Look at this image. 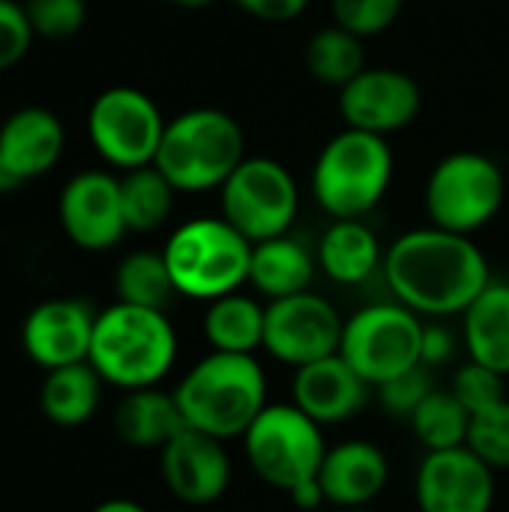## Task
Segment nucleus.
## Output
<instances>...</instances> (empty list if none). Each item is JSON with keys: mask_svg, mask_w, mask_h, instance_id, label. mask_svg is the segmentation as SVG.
Wrapping results in <instances>:
<instances>
[{"mask_svg": "<svg viewBox=\"0 0 509 512\" xmlns=\"http://www.w3.org/2000/svg\"><path fill=\"white\" fill-rule=\"evenodd\" d=\"M30 27L42 39H69L87 21L84 0H24Z\"/></svg>", "mask_w": 509, "mask_h": 512, "instance_id": "f704fd0d", "label": "nucleus"}, {"mask_svg": "<svg viewBox=\"0 0 509 512\" xmlns=\"http://www.w3.org/2000/svg\"><path fill=\"white\" fill-rule=\"evenodd\" d=\"M264 309L240 291L219 297L204 312V339L222 354H255L264 345Z\"/></svg>", "mask_w": 509, "mask_h": 512, "instance_id": "a878e982", "label": "nucleus"}, {"mask_svg": "<svg viewBox=\"0 0 509 512\" xmlns=\"http://www.w3.org/2000/svg\"><path fill=\"white\" fill-rule=\"evenodd\" d=\"M36 39L30 18L24 12V3L0 0V72L18 66L24 54L30 51V42Z\"/></svg>", "mask_w": 509, "mask_h": 512, "instance_id": "c9c22d12", "label": "nucleus"}, {"mask_svg": "<svg viewBox=\"0 0 509 512\" xmlns=\"http://www.w3.org/2000/svg\"><path fill=\"white\" fill-rule=\"evenodd\" d=\"M492 471H509V399L471 417L468 444Z\"/></svg>", "mask_w": 509, "mask_h": 512, "instance_id": "7c9ffc66", "label": "nucleus"}, {"mask_svg": "<svg viewBox=\"0 0 509 512\" xmlns=\"http://www.w3.org/2000/svg\"><path fill=\"white\" fill-rule=\"evenodd\" d=\"M249 468L267 486L285 492L300 510L324 504L318 471L327 456L321 426L297 405H267L243 435Z\"/></svg>", "mask_w": 509, "mask_h": 512, "instance_id": "20e7f679", "label": "nucleus"}, {"mask_svg": "<svg viewBox=\"0 0 509 512\" xmlns=\"http://www.w3.org/2000/svg\"><path fill=\"white\" fill-rule=\"evenodd\" d=\"M504 198L507 177L501 165L477 150H456L444 156L432 168L423 192L429 222L465 237L486 228L501 213Z\"/></svg>", "mask_w": 509, "mask_h": 512, "instance_id": "6e6552de", "label": "nucleus"}, {"mask_svg": "<svg viewBox=\"0 0 509 512\" xmlns=\"http://www.w3.org/2000/svg\"><path fill=\"white\" fill-rule=\"evenodd\" d=\"M342 512H372L369 507H354V510H342Z\"/></svg>", "mask_w": 509, "mask_h": 512, "instance_id": "a19ab883", "label": "nucleus"}, {"mask_svg": "<svg viewBox=\"0 0 509 512\" xmlns=\"http://www.w3.org/2000/svg\"><path fill=\"white\" fill-rule=\"evenodd\" d=\"M222 219L249 243L291 234L300 210L294 174L270 156H246L219 189Z\"/></svg>", "mask_w": 509, "mask_h": 512, "instance_id": "9d476101", "label": "nucleus"}, {"mask_svg": "<svg viewBox=\"0 0 509 512\" xmlns=\"http://www.w3.org/2000/svg\"><path fill=\"white\" fill-rule=\"evenodd\" d=\"M186 429L216 441L243 438L267 408V378L255 354L210 351L171 390Z\"/></svg>", "mask_w": 509, "mask_h": 512, "instance_id": "f03ea898", "label": "nucleus"}, {"mask_svg": "<svg viewBox=\"0 0 509 512\" xmlns=\"http://www.w3.org/2000/svg\"><path fill=\"white\" fill-rule=\"evenodd\" d=\"M411 429L417 441L426 447V453L456 450L468 444L471 414L453 396V390H432L426 402L417 408V414L411 417Z\"/></svg>", "mask_w": 509, "mask_h": 512, "instance_id": "c756f323", "label": "nucleus"}, {"mask_svg": "<svg viewBox=\"0 0 509 512\" xmlns=\"http://www.w3.org/2000/svg\"><path fill=\"white\" fill-rule=\"evenodd\" d=\"M405 0H330L333 24L357 33L360 39L378 36L396 24Z\"/></svg>", "mask_w": 509, "mask_h": 512, "instance_id": "2f4dec72", "label": "nucleus"}, {"mask_svg": "<svg viewBox=\"0 0 509 512\" xmlns=\"http://www.w3.org/2000/svg\"><path fill=\"white\" fill-rule=\"evenodd\" d=\"M246 159L243 126L222 108H189L165 123L153 165L177 192H210Z\"/></svg>", "mask_w": 509, "mask_h": 512, "instance_id": "39448f33", "label": "nucleus"}, {"mask_svg": "<svg viewBox=\"0 0 509 512\" xmlns=\"http://www.w3.org/2000/svg\"><path fill=\"white\" fill-rule=\"evenodd\" d=\"M315 270H318L315 252L294 234L252 243L249 285L267 300H282L309 291Z\"/></svg>", "mask_w": 509, "mask_h": 512, "instance_id": "412c9836", "label": "nucleus"}, {"mask_svg": "<svg viewBox=\"0 0 509 512\" xmlns=\"http://www.w3.org/2000/svg\"><path fill=\"white\" fill-rule=\"evenodd\" d=\"M387 480L390 459L372 441H345L339 447H330L318 471L324 504H333L339 510L369 507L387 489Z\"/></svg>", "mask_w": 509, "mask_h": 512, "instance_id": "aec40b11", "label": "nucleus"}, {"mask_svg": "<svg viewBox=\"0 0 509 512\" xmlns=\"http://www.w3.org/2000/svg\"><path fill=\"white\" fill-rule=\"evenodd\" d=\"M159 105L138 87H108L87 111V135L93 150L120 171L153 165L165 135Z\"/></svg>", "mask_w": 509, "mask_h": 512, "instance_id": "9b49d317", "label": "nucleus"}, {"mask_svg": "<svg viewBox=\"0 0 509 512\" xmlns=\"http://www.w3.org/2000/svg\"><path fill=\"white\" fill-rule=\"evenodd\" d=\"M57 216L63 234L84 252L114 249L129 234L120 198V177L108 171L75 174L60 192Z\"/></svg>", "mask_w": 509, "mask_h": 512, "instance_id": "4468645a", "label": "nucleus"}, {"mask_svg": "<svg viewBox=\"0 0 509 512\" xmlns=\"http://www.w3.org/2000/svg\"><path fill=\"white\" fill-rule=\"evenodd\" d=\"M507 378L498 375L495 369H486L474 360H468L456 375H453V396L465 405V411L474 417V414H483L501 402H507Z\"/></svg>", "mask_w": 509, "mask_h": 512, "instance_id": "473e14b6", "label": "nucleus"}, {"mask_svg": "<svg viewBox=\"0 0 509 512\" xmlns=\"http://www.w3.org/2000/svg\"><path fill=\"white\" fill-rule=\"evenodd\" d=\"M462 339L468 360L509 375V285L489 282V288L462 312Z\"/></svg>", "mask_w": 509, "mask_h": 512, "instance_id": "b1692460", "label": "nucleus"}, {"mask_svg": "<svg viewBox=\"0 0 509 512\" xmlns=\"http://www.w3.org/2000/svg\"><path fill=\"white\" fill-rule=\"evenodd\" d=\"M114 291H117V303L159 309V312H165L168 303L177 294V288L171 282V273H168V264H165V255L150 252V249L129 252L117 264Z\"/></svg>", "mask_w": 509, "mask_h": 512, "instance_id": "c85d7f7f", "label": "nucleus"}, {"mask_svg": "<svg viewBox=\"0 0 509 512\" xmlns=\"http://www.w3.org/2000/svg\"><path fill=\"white\" fill-rule=\"evenodd\" d=\"M90 512H147L138 501H129V498H111V501H102L96 504Z\"/></svg>", "mask_w": 509, "mask_h": 512, "instance_id": "58836bf2", "label": "nucleus"}, {"mask_svg": "<svg viewBox=\"0 0 509 512\" xmlns=\"http://www.w3.org/2000/svg\"><path fill=\"white\" fill-rule=\"evenodd\" d=\"M306 69L315 81L342 90L366 69L363 39L339 24L321 27L306 45Z\"/></svg>", "mask_w": 509, "mask_h": 512, "instance_id": "cd10ccee", "label": "nucleus"}, {"mask_svg": "<svg viewBox=\"0 0 509 512\" xmlns=\"http://www.w3.org/2000/svg\"><path fill=\"white\" fill-rule=\"evenodd\" d=\"M243 12H249L252 18L261 21H294L306 12L309 0H234Z\"/></svg>", "mask_w": 509, "mask_h": 512, "instance_id": "e433bc0d", "label": "nucleus"}, {"mask_svg": "<svg viewBox=\"0 0 509 512\" xmlns=\"http://www.w3.org/2000/svg\"><path fill=\"white\" fill-rule=\"evenodd\" d=\"M165 264L180 297L213 303L249 282L252 243L222 216H198L171 231Z\"/></svg>", "mask_w": 509, "mask_h": 512, "instance_id": "0eeeda50", "label": "nucleus"}, {"mask_svg": "<svg viewBox=\"0 0 509 512\" xmlns=\"http://www.w3.org/2000/svg\"><path fill=\"white\" fill-rule=\"evenodd\" d=\"M345 318L339 309L318 297L315 291H303L294 297L270 300L264 309V351L291 366H309L330 354H339Z\"/></svg>", "mask_w": 509, "mask_h": 512, "instance_id": "f8f14e48", "label": "nucleus"}, {"mask_svg": "<svg viewBox=\"0 0 509 512\" xmlns=\"http://www.w3.org/2000/svg\"><path fill=\"white\" fill-rule=\"evenodd\" d=\"M96 312L78 297L45 300L30 309L21 327L24 354L45 372L84 363L90 357Z\"/></svg>", "mask_w": 509, "mask_h": 512, "instance_id": "f3484780", "label": "nucleus"}, {"mask_svg": "<svg viewBox=\"0 0 509 512\" xmlns=\"http://www.w3.org/2000/svg\"><path fill=\"white\" fill-rule=\"evenodd\" d=\"M66 150L63 120L42 105L12 111L0 126V189L48 174Z\"/></svg>", "mask_w": 509, "mask_h": 512, "instance_id": "a211bd4d", "label": "nucleus"}, {"mask_svg": "<svg viewBox=\"0 0 509 512\" xmlns=\"http://www.w3.org/2000/svg\"><path fill=\"white\" fill-rule=\"evenodd\" d=\"M384 279L402 306L429 318L462 315L492 282L483 249L444 228H414L384 255Z\"/></svg>", "mask_w": 509, "mask_h": 512, "instance_id": "f257e3e1", "label": "nucleus"}, {"mask_svg": "<svg viewBox=\"0 0 509 512\" xmlns=\"http://www.w3.org/2000/svg\"><path fill=\"white\" fill-rule=\"evenodd\" d=\"M375 390H378L381 408H384L393 420H408V423H411V417L417 414V408L426 402V396H429L435 387H432L429 366L420 363V366H414V369H408V372H402V375L384 381V384L375 387Z\"/></svg>", "mask_w": 509, "mask_h": 512, "instance_id": "72a5a7b5", "label": "nucleus"}, {"mask_svg": "<svg viewBox=\"0 0 509 512\" xmlns=\"http://www.w3.org/2000/svg\"><path fill=\"white\" fill-rule=\"evenodd\" d=\"M180 429H186V423L177 399L159 387L126 393L114 411L117 438L135 450H162Z\"/></svg>", "mask_w": 509, "mask_h": 512, "instance_id": "5701e85b", "label": "nucleus"}, {"mask_svg": "<svg viewBox=\"0 0 509 512\" xmlns=\"http://www.w3.org/2000/svg\"><path fill=\"white\" fill-rule=\"evenodd\" d=\"M420 108V84L396 66H366L339 90V114L345 126L381 138L411 126Z\"/></svg>", "mask_w": 509, "mask_h": 512, "instance_id": "ddd939ff", "label": "nucleus"}, {"mask_svg": "<svg viewBox=\"0 0 509 512\" xmlns=\"http://www.w3.org/2000/svg\"><path fill=\"white\" fill-rule=\"evenodd\" d=\"M315 258L318 270L336 285H363L378 267H384L381 240L366 219H333L318 240Z\"/></svg>", "mask_w": 509, "mask_h": 512, "instance_id": "4be33fe9", "label": "nucleus"}, {"mask_svg": "<svg viewBox=\"0 0 509 512\" xmlns=\"http://www.w3.org/2000/svg\"><path fill=\"white\" fill-rule=\"evenodd\" d=\"M390 141L360 129L336 132L312 165V192L333 219H366L393 183Z\"/></svg>", "mask_w": 509, "mask_h": 512, "instance_id": "423d86ee", "label": "nucleus"}, {"mask_svg": "<svg viewBox=\"0 0 509 512\" xmlns=\"http://www.w3.org/2000/svg\"><path fill=\"white\" fill-rule=\"evenodd\" d=\"M177 360V333L165 312L114 303L96 312L87 363L126 393L156 387Z\"/></svg>", "mask_w": 509, "mask_h": 512, "instance_id": "7ed1b4c3", "label": "nucleus"}, {"mask_svg": "<svg viewBox=\"0 0 509 512\" xmlns=\"http://www.w3.org/2000/svg\"><path fill=\"white\" fill-rule=\"evenodd\" d=\"M456 342L444 327H426L423 333V366H441L453 357Z\"/></svg>", "mask_w": 509, "mask_h": 512, "instance_id": "4c0bfd02", "label": "nucleus"}, {"mask_svg": "<svg viewBox=\"0 0 509 512\" xmlns=\"http://www.w3.org/2000/svg\"><path fill=\"white\" fill-rule=\"evenodd\" d=\"M414 498L420 512H492L495 504V471L468 447L426 453Z\"/></svg>", "mask_w": 509, "mask_h": 512, "instance_id": "2eb2a0df", "label": "nucleus"}, {"mask_svg": "<svg viewBox=\"0 0 509 512\" xmlns=\"http://www.w3.org/2000/svg\"><path fill=\"white\" fill-rule=\"evenodd\" d=\"M369 390L372 387L342 360V354H330L324 360L294 369L291 405H297L324 429L357 417L369 402Z\"/></svg>", "mask_w": 509, "mask_h": 512, "instance_id": "6ab92c4d", "label": "nucleus"}, {"mask_svg": "<svg viewBox=\"0 0 509 512\" xmlns=\"http://www.w3.org/2000/svg\"><path fill=\"white\" fill-rule=\"evenodd\" d=\"M174 195H177V189L168 183V177L156 165L123 171L120 198H123L126 228L135 234H150V231L162 228L174 210Z\"/></svg>", "mask_w": 509, "mask_h": 512, "instance_id": "bb28decb", "label": "nucleus"}, {"mask_svg": "<svg viewBox=\"0 0 509 512\" xmlns=\"http://www.w3.org/2000/svg\"><path fill=\"white\" fill-rule=\"evenodd\" d=\"M423 333L420 315L399 300L369 303L345 321L339 354L369 387H381L423 363Z\"/></svg>", "mask_w": 509, "mask_h": 512, "instance_id": "1a4fd4ad", "label": "nucleus"}, {"mask_svg": "<svg viewBox=\"0 0 509 512\" xmlns=\"http://www.w3.org/2000/svg\"><path fill=\"white\" fill-rule=\"evenodd\" d=\"M105 381L99 372L84 360L72 366H60L45 372L39 387V408L48 423L60 429H78L93 420L102 402Z\"/></svg>", "mask_w": 509, "mask_h": 512, "instance_id": "393cba45", "label": "nucleus"}, {"mask_svg": "<svg viewBox=\"0 0 509 512\" xmlns=\"http://www.w3.org/2000/svg\"><path fill=\"white\" fill-rule=\"evenodd\" d=\"M174 6H180V9H207V6H213L216 0H171Z\"/></svg>", "mask_w": 509, "mask_h": 512, "instance_id": "ea45409f", "label": "nucleus"}, {"mask_svg": "<svg viewBox=\"0 0 509 512\" xmlns=\"http://www.w3.org/2000/svg\"><path fill=\"white\" fill-rule=\"evenodd\" d=\"M159 471L165 489L189 507L216 504L231 486V459L225 441L195 429H180L159 450Z\"/></svg>", "mask_w": 509, "mask_h": 512, "instance_id": "dca6fc26", "label": "nucleus"}]
</instances>
